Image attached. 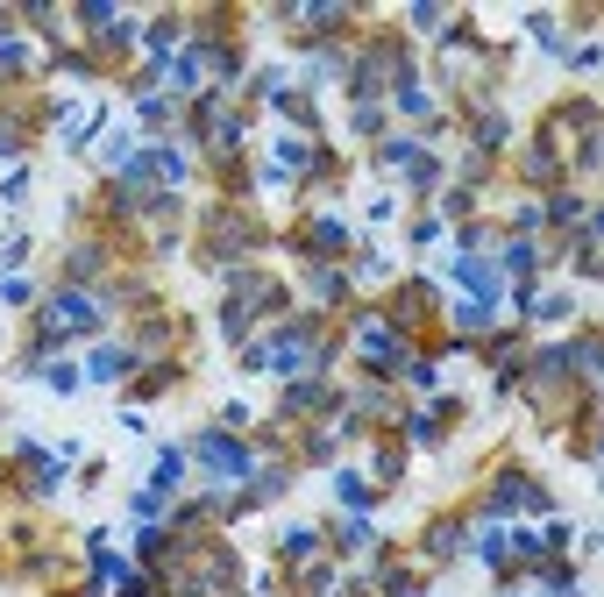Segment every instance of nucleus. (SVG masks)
Listing matches in <instances>:
<instances>
[{
    "label": "nucleus",
    "instance_id": "obj_7",
    "mask_svg": "<svg viewBox=\"0 0 604 597\" xmlns=\"http://www.w3.org/2000/svg\"><path fill=\"white\" fill-rule=\"evenodd\" d=\"M114 370H128V356H121V349H100V356H93V377H114Z\"/></svg>",
    "mask_w": 604,
    "mask_h": 597
},
{
    "label": "nucleus",
    "instance_id": "obj_3",
    "mask_svg": "<svg viewBox=\"0 0 604 597\" xmlns=\"http://www.w3.org/2000/svg\"><path fill=\"white\" fill-rule=\"evenodd\" d=\"M306 164H313V143H292V135H285V143H278V171H306Z\"/></svg>",
    "mask_w": 604,
    "mask_h": 597
},
{
    "label": "nucleus",
    "instance_id": "obj_4",
    "mask_svg": "<svg viewBox=\"0 0 604 597\" xmlns=\"http://www.w3.org/2000/svg\"><path fill=\"white\" fill-rule=\"evenodd\" d=\"M100 249H93V242H86V249H72V278H100Z\"/></svg>",
    "mask_w": 604,
    "mask_h": 597
},
{
    "label": "nucleus",
    "instance_id": "obj_6",
    "mask_svg": "<svg viewBox=\"0 0 604 597\" xmlns=\"http://www.w3.org/2000/svg\"><path fill=\"white\" fill-rule=\"evenodd\" d=\"M313 548H320L313 533H285V562H313Z\"/></svg>",
    "mask_w": 604,
    "mask_h": 597
},
{
    "label": "nucleus",
    "instance_id": "obj_2",
    "mask_svg": "<svg viewBox=\"0 0 604 597\" xmlns=\"http://www.w3.org/2000/svg\"><path fill=\"white\" fill-rule=\"evenodd\" d=\"M200 455L213 463V470H220V477H242V470H249V448H235V441H220V434H206V441H200Z\"/></svg>",
    "mask_w": 604,
    "mask_h": 597
},
{
    "label": "nucleus",
    "instance_id": "obj_1",
    "mask_svg": "<svg viewBox=\"0 0 604 597\" xmlns=\"http://www.w3.org/2000/svg\"><path fill=\"white\" fill-rule=\"evenodd\" d=\"M86 327H100L93 298H79V292H57L50 306H43V334H50V342H57V334H86Z\"/></svg>",
    "mask_w": 604,
    "mask_h": 597
},
{
    "label": "nucleus",
    "instance_id": "obj_5",
    "mask_svg": "<svg viewBox=\"0 0 604 597\" xmlns=\"http://www.w3.org/2000/svg\"><path fill=\"white\" fill-rule=\"evenodd\" d=\"M334 491H341V505H370V497H377L363 477H349V470H341V484H334Z\"/></svg>",
    "mask_w": 604,
    "mask_h": 597
}]
</instances>
